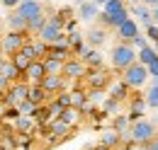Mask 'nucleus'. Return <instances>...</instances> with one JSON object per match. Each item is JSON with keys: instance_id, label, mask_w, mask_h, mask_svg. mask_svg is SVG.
Instances as JSON below:
<instances>
[{"instance_id": "f257e3e1", "label": "nucleus", "mask_w": 158, "mask_h": 150, "mask_svg": "<svg viewBox=\"0 0 158 150\" xmlns=\"http://www.w3.org/2000/svg\"><path fill=\"white\" fill-rule=\"evenodd\" d=\"M110 63H112V68H114L117 73L127 70L131 63H136V49H134L131 44H127V41L114 44V49H112V53H110Z\"/></svg>"}, {"instance_id": "f03ea898", "label": "nucleus", "mask_w": 158, "mask_h": 150, "mask_svg": "<svg viewBox=\"0 0 158 150\" xmlns=\"http://www.w3.org/2000/svg\"><path fill=\"white\" fill-rule=\"evenodd\" d=\"M112 77H114V75L110 73L107 68H88V73H85V77H83L80 82H85L88 90H100V92H105V90H110Z\"/></svg>"}, {"instance_id": "7ed1b4c3", "label": "nucleus", "mask_w": 158, "mask_h": 150, "mask_svg": "<svg viewBox=\"0 0 158 150\" xmlns=\"http://www.w3.org/2000/svg\"><path fill=\"white\" fill-rule=\"evenodd\" d=\"M131 140L134 143H141V145H148L153 138H156V124L148 121V119H136L131 121Z\"/></svg>"}, {"instance_id": "20e7f679", "label": "nucleus", "mask_w": 158, "mask_h": 150, "mask_svg": "<svg viewBox=\"0 0 158 150\" xmlns=\"http://www.w3.org/2000/svg\"><path fill=\"white\" fill-rule=\"evenodd\" d=\"M27 41H29V34H27V32H10V29H7V32L0 37V51L10 58L12 53H17Z\"/></svg>"}, {"instance_id": "39448f33", "label": "nucleus", "mask_w": 158, "mask_h": 150, "mask_svg": "<svg viewBox=\"0 0 158 150\" xmlns=\"http://www.w3.org/2000/svg\"><path fill=\"white\" fill-rule=\"evenodd\" d=\"M148 80V68L143 65V63H131L127 70H122V82L129 87V90H136V87H141L143 82Z\"/></svg>"}, {"instance_id": "423d86ee", "label": "nucleus", "mask_w": 158, "mask_h": 150, "mask_svg": "<svg viewBox=\"0 0 158 150\" xmlns=\"http://www.w3.org/2000/svg\"><path fill=\"white\" fill-rule=\"evenodd\" d=\"M85 73H88V65L80 61L78 56H71L66 63H63V77L66 80H76V82H80L83 77H85Z\"/></svg>"}, {"instance_id": "0eeeda50", "label": "nucleus", "mask_w": 158, "mask_h": 150, "mask_svg": "<svg viewBox=\"0 0 158 150\" xmlns=\"http://www.w3.org/2000/svg\"><path fill=\"white\" fill-rule=\"evenodd\" d=\"M39 85L44 87V92L49 94V97H56L59 92L68 90V80L63 75H44V80H41Z\"/></svg>"}, {"instance_id": "6e6552de", "label": "nucleus", "mask_w": 158, "mask_h": 150, "mask_svg": "<svg viewBox=\"0 0 158 150\" xmlns=\"http://www.w3.org/2000/svg\"><path fill=\"white\" fill-rule=\"evenodd\" d=\"M44 75H46L44 63H41V61H32V63H29V68H27L24 75H22V80H24V82H29V85H39L41 80H44Z\"/></svg>"}, {"instance_id": "1a4fd4ad", "label": "nucleus", "mask_w": 158, "mask_h": 150, "mask_svg": "<svg viewBox=\"0 0 158 150\" xmlns=\"http://www.w3.org/2000/svg\"><path fill=\"white\" fill-rule=\"evenodd\" d=\"M15 10H17L22 17L29 22V19H34L37 15H41V12H44V5H41L39 0H24V2H20Z\"/></svg>"}, {"instance_id": "9d476101", "label": "nucleus", "mask_w": 158, "mask_h": 150, "mask_svg": "<svg viewBox=\"0 0 158 150\" xmlns=\"http://www.w3.org/2000/svg\"><path fill=\"white\" fill-rule=\"evenodd\" d=\"M114 32H117L119 41H127V44H129V41H131V39L139 34V24H136V19H131V17H129V19H124V22L119 24Z\"/></svg>"}, {"instance_id": "9b49d317", "label": "nucleus", "mask_w": 158, "mask_h": 150, "mask_svg": "<svg viewBox=\"0 0 158 150\" xmlns=\"http://www.w3.org/2000/svg\"><path fill=\"white\" fill-rule=\"evenodd\" d=\"M127 104H129V119H131V121L141 119V116H143V112L148 109V107H146V99H143L141 94H129Z\"/></svg>"}, {"instance_id": "f8f14e48", "label": "nucleus", "mask_w": 158, "mask_h": 150, "mask_svg": "<svg viewBox=\"0 0 158 150\" xmlns=\"http://www.w3.org/2000/svg\"><path fill=\"white\" fill-rule=\"evenodd\" d=\"M78 58L88 65V68H105V61H102V56H100L98 49H90V46H85L83 51L78 53Z\"/></svg>"}, {"instance_id": "ddd939ff", "label": "nucleus", "mask_w": 158, "mask_h": 150, "mask_svg": "<svg viewBox=\"0 0 158 150\" xmlns=\"http://www.w3.org/2000/svg\"><path fill=\"white\" fill-rule=\"evenodd\" d=\"M107 32H110V29H105V27H100V24L93 27V29L85 34V44H88L90 49H100V46L107 41Z\"/></svg>"}, {"instance_id": "4468645a", "label": "nucleus", "mask_w": 158, "mask_h": 150, "mask_svg": "<svg viewBox=\"0 0 158 150\" xmlns=\"http://www.w3.org/2000/svg\"><path fill=\"white\" fill-rule=\"evenodd\" d=\"M68 94H71V107L78 109V112H83V109L90 104V99H88V90L73 87V90H68Z\"/></svg>"}, {"instance_id": "2eb2a0df", "label": "nucleus", "mask_w": 158, "mask_h": 150, "mask_svg": "<svg viewBox=\"0 0 158 150\" xmlns=\"http://www.w3.org/2000/svg\"><path fill=\"white\" fill-rule=\"evenodd\" d=\"M98 15H100V7L93 2V0H85V2H80L78 17L83 19V22H93V19H98Z\"/></svg>"}, {"instance_id": "dca6fc26", "label": "nucleus", "mask_w": 158, "mask_h": 150, "mask_svg": "<svg viewBox=\"0 0 158 150\" xmlns=\"http://www.w3.org/2000/svg\"><path fill=\"white\" fill-rule=\"evenodd\" d=\"M134 15H136V24H139V22H141L143 27H148V24H156V22H153V10H151L148 5H143V2L134 5Z\"/></svg>"}, {"instance_id": "f3484780", "label": "nucleus", "mask_w": 158, "mask_h": 150, "mask_svg": "<svg viewBox=\"0 0 158 150\" xmlns=\"http://www.w3.org/2000/svg\"><path fill=\"white\" fill-rule=\"evenodd\" d=\"M100 145L107 148V150H117L119 145H122V136H119L114 128H110V131H105L100 136Z\"/></svg>"}, {"instance_id": "a211bd4d", "label": "nucleus", "mask_w": 158, "mask_h": 150, "mask_svg": "<svg viewBox=\"0 0 158 150\" xmlns=\"http://www.w3.org/2000/svg\"><path fill=\"white\" fill-rule=\"evenodd\" d=\"M5 24H7V29H10V32H27V19L22 17L17 10H12V12L7 15Z\"/></svg>"}, {"instance_id": "6ab92c4d", "label": "nucleus", "mask_w": 158, "mask_h": 150, "mask_svg": "<svg viewBox=\"0 0 158 150\" xmlns=\"http://www.w3.org/2000/svg\"><path fill=\"white\" fill-rule=\"evenodd\" d=\"M27 99L32 102V104H37V107H41V104H46L51 97L44 92V87L41 85H29V94H27Z\"/></svg>"}, {"instance_id": "aec40b11", "label": "nucleus", "mask_w": 158, "mask_h": 150, "mask_svg": "<svg viewBox=\"0 0 158 150\" xmlns=\"http://www.w3.org/2000/svg\"><path fill=\"white\" fill-rule=\"evenodd\" d=\"M59 119L63 121V124H68V126L73 128V126H78V124H80L83 114H80L78 109H73V107H68V109H63V112H61V116H59Z\"/></svg>"}, {"instance_id": "412c9836", "label": "nucleus", "mask_w": 158, "mask_h": 150, "mask_svg": "<svg viewBox=\"0 0 158 150\" xmlns=\"http://www.w3.org/2000/svg\"><path fill=\"white\" fill-rule=\"evenodd\" d=\"M0 75H5L10 82H20L22 80V73H17V68L10 63V58H5V63L0 65Z\"/></svg>"}, {"instance_id": "4be33fe9", "label": "nucleus", "mask_w": 158, "mask_h": 150, "mask_svg": "<svg viewBox=\"0 0 158 150\" xmlns=\"http://www.w3.org/2000/svg\"><path fill=\"white\" fill-rule=\"evenodd\" d=\"M46 19H49V15H46V12H41V15H37L34 19H29V22H27V34L37 37V34L41 32V27L46 24Z\"/></svg>"}, {"instance_id": "5701e85b", "label": "nucleus", "mask_w": 158, "mask_h": 150, "mask_svg": "<svg viewBox=\"0 0 158 150\" xmlns=\"http://www.w3.org/2000/svg\"><path fill=\"white\" fill-rule=\"evenodd\" d=\"M41 63H44L46 75H61L63 73V61H56V58L46 56V58H41Z\"/></svg>"}, {"instance_id": "b1692460", "label": "nucleus", "mask_w": 158, "mask_h": 150, "mask_svg": "<svg viewBox=\"0 0 158 150\" xmlns=\"http://www.w3.org/2000/svg\"><path fill=\"white\" fill-rule=\"evenodd\" d=\"M158 53H156V49L153 46H143V49H139L136 51V61L139 63H143V65H148L151 61H156Z\"/></svg>"}, {"instance_id": "393cba45", "label": "nucleus", "mask_w": 158, "mask_h": 150, "mask_svg": "<svg viewBox=\"0 0 158 150\" xmlns=\"http://www.w3.org/2000/svg\"><path fill=\"white\" fill-rule=\"evenodd\" d=\"M110 87H112V85H110ZM129 87H127V85H124V82H122V80H119L117 85H114V87H112V90H110V97H112V99H117V102H122V104H124V102H127V99H129Z\"/></svg>"}, {"instance_id": "a878e982", "label": "nucleus", "mask_w": 158, "mask_h": 150, "mask_svg": "<svg viewBox=\"0 0 158 150\" xmlns=\"http://www.w3.org/2000/svg\"><path fill=\"white\" fill-rule=\"evenodd\" d=\"M34 124H37L34 116H22V114H20V116L15 119V126H12V128H15V131H22V133H29Z\"/></svg>"}, {"instance_id": "bb28decb", "label": "nucleus", "mask_w": 158, "mask_h": 150, "mask_svg": "<svg viewBox=\"0 0 158 150\" xmlns=\"http://www.w3.org/2000/svg\"><path fill=\"white\" fill-rule=\"evenodd\" d=\"M102 12H107V15H122V12H127V2L124 0H107V5H105Z\"/></svg>"}, {"instance_id": "cd10ccee", "label": "nucleus", "mask_w": 158, "mask_h": 150, "mask_svg": "<svg viewBox=\"0 0 158 150\" xmlns=\"http://www.w3.org/2000/svg\"><path fill=\"white\" fill-rule=\"evenodd\" d=\"M143 99H146V107L151 109H158V82H153L146 92H143Z\"/></svg>"}, {"instance_id": "c85d7f7f", "label": "nucleus", "mask_w": 158, "mask_h": 150, "mask_svg": "<svg viewBox=\"0 0 158 150\" xmlns=\"http://www.w3.org/2000/svg\"><path fill=\"white\" fill-rule=\"evenodd\" d=\"M102 109H105V114H119V109H122V102L112 99V97H107V99H105V104H102Z\"/></svg>"}, {"instance_id": "c756f323", "label": "nucleus", "mask_w": 158, "mask_h": 150, "mask_svg": "<svg viewBox=\"0 0 158 150\" xmlns=\"http://www.w3.org/2000/svg\"><path fill=\"white\" fill-rule=\"evenodd\" d=\"M37 109H39V107H37V104H32L29 99H24L20 107H17V112H20L22 116H34V114H37Z\"/></svg>"}, {"instance_id": "7c9ffc66", "label": "nucleus", "mask_w": 158, "mask_h": 150, "mask_svg": "<svg viewBox=\"0 0 158 150\" xmlns=\"http://www.w3.org/2000/svg\"><path fill=\"white\" fill-rule=\"evenodd\" d=\"M143 37L148 39V41H153V44H158V24H148Z\"/></svg>"}, {"instance_id": "2f4dec72", "label": "nucleus", "mask_w": 158, "mask_h": 150, "mask_svg": "<svg viewBox=\"0 0 158 150\" xmlns=\"http://www.w3.org/2000/svg\"><path fill=\"white\" fill-rule=\"evenodd\" d=\"M129 44H131V46H134V49H136V51H139V49H143V46H148V39L143 37V34H136V37L131 39Z\"/></svg>"}, {"instance_id": "473e14b6", "label": "nucleus", "mask_w": 158, "mask_h": 150, "mask_svg": "<svg viewBox=\"0 0 158 150\" xmlns=\"http://www.w3.org/2000/svg\"><path fill=\"white\" fill-rule=\"evenodd\" d=\"M146 68H148V77H156V82H158V58H156V61H151Z\"/></svg>"}, {"instance_id": "72a5a7b5", "label": "nucleus", "mask_w": 158, "mask_h": 150, "mask_svg": "<svg viewBox=\"0 0 158 150\" xmlns=\"http://www.w3.org/2000/svg\"><path fill=\"white\" fill-rule=\"evenodd\" d=\"M122 145H124L127 150H148V145H141V143H134V140H131L129 145H127V143H122Z\"/></svg>"}, {"instance_id": "f704fd0d", "label": "nucleus", "mask_w": 158, "mask_h": 150, "mask_svg": "<svg viewBox=\"0 0 158 150\" xmlns=\"http://www.w3.org/2000/svg\"><path fill=\"white\" fill-rule=\"evenodd\" d=\"M10 85H12V82H10V80H7V77H5V75H0V94L5 92V90H7V87H10Z\"/></svg>"}, {"instance_id": "c9c22d12", "label": "nucleus", "mask_w": 158, "mask_h": 150, "mask_svg": "<svg viewBox=\"0 0 158 150\" xmlns=\"http://www.w3.org/2000/svg\"><path fill=\"white\" fill-rule=\"evenodd\" d=\"M0 2H2L5 7H10V10H15V7L20 5V0H0Z\"/></svg>"}, {"instance_id": "e433bc0d", "label": "nucleus", "mask_w": 158, "mask_h": 150, "mask_svg": "<svg viewBox=\"0 0 158 150\" xmlns=\"http://www.w3.org/2000/svg\"><path fill=\"white\" fill-rule=\"evenodd\" d=\"M7 109H10V107H7V104H5L2 99H0V121L5 119V114H7Z\"/></svg>"}, {"instance_id": "4c0bfd02", "label": "nucleus", "mask_w": 158, "mask_h": 150, "mask_svg": "<svg viewBox=\"0 0 158 150\" xmlns=\"http://www.w3.org/2000/svg\"><path fill=\"white\" fill-rule=\"evenodd\" d=\"M148 150H158V133H156V138L148 143Z\"/></svg>"}, {"instance_id": "58836bf2", "label": "nucleus", "mask_w": 158, "mask_h": 150, "mask_svg": "<svg viewBox=\"0 0 158 150\" xmlns=\"http://www.w3.org/2000/svg\"><path fill=\"white\" fill-rule=\"evenodd\" d=\"M141 2H143V5H148V7H156V5H158V0H141Z\"/></svg>"}, {"instance_id": "ea45409f", "label": "nucleus", "mask_w": 158, "mask_h": 150, "mask_svg": "<svg viewBox=\"0 0 158 150\" xmlns=\"http://www.w3.org/2000/svg\"><path fill=\"white\" fill-rule=\"evenodd\" d=\"M151 10H153V22L158 24V5H156V7H151Z\"/></svg>"}, {"instance_id": "a19ab883", "label": "nucleus", "mask_w": 158, "mask_h": 150, "mask_svg": "<svg viewBox=\"0 0 158 150\" xmlns=\"http://www.w3.org/2000/svg\"><path fill=\"white\" fill-rule=\"evenodd\" d=\"M93 2H95V5H98V7H100V5H102V7H105V5H107V0H93Z\"/></svg>"}, {"instance_id": "79ce46f5", "label": "nucleus", "mask_w": 158, "mask_h": 150, "mask_svg": "<svg viewBox=\"0 0 158 150\" xmlns=\"http://www.w3.org/2000/svg\"><path fill=\"white\" fill-rule=\"evenodd\" d=\"M5 58H7V56H5V53H2V51H0V65H2V63H5Z\"/></svg>"}, {"instance_id": "37998d69", "label": "nucleus", "mask_w": 158, "mask_h": 150, "mask_svg": "<svg viewBox=\"0 0 158 150\" xmlns=\"http://www.w3.org/2000/svg\"><path fill=\"white\" fill-rule=\"evenodd\" d=\"M129 2H131V5H139V2H141V0H129Z\"/></svg>"}, {"instance_id": "c03bdc74", "label": "nucleus", "mask_w": 158, "mask_h": 150, "mask_svg": "<svg viewBox=\"0 0 158 150\" xmlns=\"http://www.w3.org/2000/svg\"><path fill=\"white\" fill-rule=\"evenodd\" d=\"M0 37H2V22H0Z\"/></svg>"}, {"instance_id": "a18cd8bd", "label": "nucleus", "mask_w": 158, "mask_h": 150, "mask_svg": "<svg viewBox=\"0 0 158 150\" xmlns=\"http://www.w3.org/2000/svg\"><path fill=\"white\" fill-rule=\"evenodd\" d=\"M78 2H85V0H78Z\"/></svg>"}, {"instance_id": "49530a36", "label": "nucleus", "mask_w": 158, "mask_h": 150, "mask_svg": "<svg viewBox=\"0 0 158 150\" xmlns=\"http://www.w3.org/2000/svg\"><path fill=\"white\" fill-rule=\"evenodd\" d=\"M20 2H24V0H20Z\"/></svg>"}]
</instances>
